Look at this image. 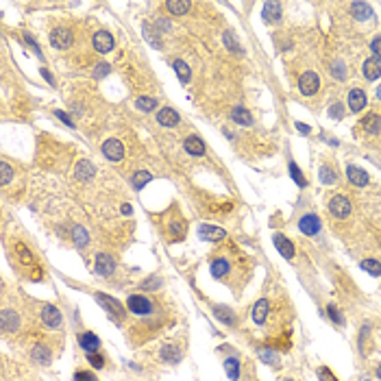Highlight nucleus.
Returning <instances> with one entry per match:
<instances>
[{
    "instance_id": "nucleus-1",
    "label": "nucleus",
    "mask_w": 381,
    "mask_h": 381,
    "mask_svg": "<svg viewBox=\"0 0 381 381\" xmlns=\"http://www.w3.org/2000/svg\"><path fill=\"white\" fill-rule=\"evenodd\" d=\"M126 307L131 314L139 316V318H148L155 314V303L151 299H146L144 294H131L126 299Z\"/></svg>"
},
{
    "instance_id": "nucleus-2",
    "label": "nucleus",
    "mask_w": 381,
    "mask_h": 381,
    "mask_svg": "<svg viewBox=\"0 0 381 381\" xmlns=\"http://www.w3.org/2000/svg\"><path fill=\"white\" fill-rule=\"evenodd\" d=\"M94 296H96V301L103 305V310L107 312V316H109L111 320H116V322H122L124 320V316H126L124 305L120 303L118 299H114V296H109V294H100V292H96Z\"/></svg>"
},
{
    "instance_id": "nucleus-3",
    "label": "nucleus",
    "mask_w": 381,
    "mask_h": 381,
    "mask_svg": "<svg viewBox=\"0 0 381 381\" xmlns=\"http://www.w3.org/2000/svg\"><path fill=\"white\" fill-rule=\"evenodd\" d=\"M318 87H320V79L316 72H305L299 79V89L303 96H314L318 92Z\"/></svg>"
},
{
    "instance_id": "nucleus-4",
    "label": "nucleus",
    "mask_w": 381,
    "mask_h": 381,
    "mask_svg": "<svg viewBox=\"0 0 381 381\" xmlns=\"http://www.w3.org/2000/svg\"><path fill=\"white\" fill-rule=\"evenodd\" d=\"M299 229H301V233L305 235H318L320 233V218L316 216V213H305V216L299 220Z\"/></svg>"
},
{
    "instance_id": "nucleus-5",
    "label": "nucleus",
    "mask_w": 381,
    "mask_h": 381,
    "mask_svg": "<svg viewBox=\"0 0 381 381\" xmlns=\"http://www.w3.org/2000/svg\"><path fill=\"white\" fill-rule=\"evenodd\" d=\"M42 322L48 329H59L61 322H63L61 312L55 307V305H44V307H42Z\"/></svg>"
},
{
    "instance_id": "nucleus-6",
    "label": "nucleus",
    "mask_w": 381,
    "mask_h": 381,
    "mask_svg": "<svg viewBox=\"0 0 381 381\" xmlns=\"http://www.w3.org/2000/svg\"><path fill=\"white\" fill-rule=\"evenodd\" d=\"M329 211L336 218H347L351 213V201L347 196H342V194H338V196H333L329 201Z\"/></svg>"
},
{
    "instance_id": "nucleus-7",
    "label": "nucleus",
    "mask_w": 381,
    "mask_h": 381,
    "mask_svg": "<svg viewBox=\"0 0 381 381\" xmlns=\"http://www.w3.org/2000/svg\"><path fill=\"white\" fill-rule=\"evenodd\" d=\"M94 270H96V275H100V277H111V275L116 273V259L111 257V255L100 253V255L96 257Z\"/></svg>"
},
{
    "instance_id": "nucleus-8",
    "label": "nucleus",
    "mask_w": 381,
    "mask_h": 381,
    "mask_svg": "<svg viewBox=\"0 0 381 381\" xmlns=\"http://www.w3.org/2000/svg\"><path fill=\"white\" fill-rule=\"evenodd\" d=\"M92 44H94V50L100 52V55H107V52L114 50V37H111V33H107V31L94 33V40H92Z\"/></svg>"
},
{
    "instance_id": "nucleus-9",
    "label": "nucleus",
    "mask_w": 381,
    "mask_h": 381,
    "mask_svg": "<svg viewBox=\"0 0 381 381\" xmlns=\"http://www.w3.org/2000/svg\"><path fill=\"white\" fill-rule=\"evenodd\" d=\"M103 155L107 157L109 161H120L124 157V146L120 144V139H107V142L103 144Z\"/></svg>"
},
{
    "instance_id": "nucleus-10",
    "label": "nucleus",
    "mask_w": 381,
    "mask_h": 381,
    "mask_svg": "<svg viewBox=\"0 0 381 381\" xmlns=\"http://www.w3.org/2000/svg\"><path fill=\"white\" fill-rule=\"evenodd\" d=\"M72 44V33L68 29H55L50 33V46L57 50H66Z\"/></svg>"
},
{
    "instance_id": "nucleus-11",
    "label": "nucleus",
    "mask_w": 381,
    "mask_h": 381,
    "mask_svg": "<svg viewBox=\"0 0 381 381\" xmlns=\"http://www.w3.org/2000/svg\"><path fill=\"white\" fill-rule=\"evenodd\" d=\"M0 324H3L5 333L17 331L20 329V316H17V312H13V310H3V314H0Z\"/></svg>"
},
{
    "instance_id": "nucleus-12",
    "label": "nucleus",
    "mask_w": 381,
    "mask_h": 381,
    "mask_svg": "<svg viewBox=\"0 0 381 381\" xmlns=\"http://www.w3.org/2000/svg\"><path fill=\"white\" fill-rule=\"evenodd\" d=\"M159 359L164 361V364H179V361L183 359V351L176 344H166L159 351Z\"/></svg>"
},
{
    "instance_id": "nucleus-13",
    "label": "nucleus",
    "mask_w": 381,
    "mask_h": 381,
    "mask_svg": "<svg viewBox=\"0 0 381 381\" xmlns=\"http://www.w3.org/2000/svg\"><path fill=\"white\" fill-rule=\"evenodd\" d=\"M31 359L35 361V364H40V366H48L52 361L50 347L48 344H35L33 351H31Z\"/></svg>"
},
{
    "instance_id": "nucleus-14",
    "label": "nucleus",
    "mask_w": 381,
    "mask_h": 381,
    "mask_svg": "<svg viewBox=\"0 0 381 381\" xmlns=\"http://www.w3.org/2000/svg\"><path fill=\"white\" fill-rule=\"evenodd\" d=\"M198 238L201 240H207V242H220V240H225L227 233L218 227H211V225H201L198 227Z\"/></svg>"
},
{
    "instance_id": "nucleus-15",
    "label": "nucleus",
    "mask_w": 381,
    "mask_h": 381,
    "mask_svg": "<svg viewBox=\"0 0 381 381\" xmlns=\"http://www.w3.org/2000/svg\"><path fill=\"white\" fill-rule=\"evenodd\" d=\"M368 105V98H366V92L364 89H351L349 92V109L351 111H355V114H357V111H361V109H364Z\"/></svg>"
},
{
    "instance_id": "nucleus-16",
    "label": "nucleus",
    "mask_w": 381,
    "mask_h": 381,
    "mask_svg": "<svg viewBox=\"0 0 381 381\" xmlns=\"http://www.w3.org/2000/svg\"><path fill=\"white\" fill-rule=\"evenodd\" d=\"M361 74H364V79H368V81H377L381 77V61L377 57L366 59L364 66H361Z\"/></svg>"
},
{
    "instance_id": "nucleus-17",
    "label": "nucleus",
    "mask_w": 381,
    "mask_h": 381,
    "mask_svg": "<svg viewBox=\"0 0 381 381\" xmlns=\"http://www.w3.org/2000/svg\"><path fill=\"white\" fill-rule=\"evenodd\" d=\"M157 122L161 126H176L181 122V116L176 114L172 107H164V109H159V114H157Z\"/></svg>"
},
{
    "instance_id": "nucleus-18",
    "label": "nucleus",
    "mask_w": 381,
    "mask_h": 381,
    "mask_svg": "<svg viewBox=\"0 0 381 381\" xmlns=\"http://www.w3.org/2000/svg\"><path fill=\"white\" fill-rule=\"evenodd\" d=\"M273 242H275L277 250H279V253H281L285 259H294V244H292L283 233H275Z\"/></svg>"
},
{
    "instance_id": "nucleus-19",
    "label": "nucleus",
    "mask_w": 381,
    "mask_h": 381,
    "mask_svg": "<svg viewBox=\"0 0 381 381\" xmlns=\"http://www.w3.org/2000/svg\"><path fill=\"white\" fill-rule=\"evenodd\" d=\"M183 148H185V153H190L192 157H203V155H205V144H203V139L196 137V135L185 137Z\"/></svg>"
},
{
    "instance_id": "nucleus-20",
    "label": "nucleus",
    "mask_w": 381,
    "mask_h": 381,
    "mask_svg": "<svg viewBox=\"0 0 381 381\" xmlns=\"http://www.w3.org/2000/svg\"><path fill=\"white\" fill-rule=\"evenodd\" d=\"M79 344H81V349L85 351V353H98L100 340L92 331H85V333H81V336H79Z\"/></svg>"
},
{
    "instance_id": "nucleus-21",
    "label": "nucleus",
    "mask_w": 381,
    "mask_h": 381,
    "mask_svg": "<svg viewBox=\"0 0 381 381\" xmlns=\"http://www.w3.org/2000/svg\"><path fill=\"white\" fill-rule=\"evenodd\" d=\"M347 176L353 185H359V188H364L368 183V172L364 168H359V166H347Z\"/></svg>"
},
{
    "instance_id": "nucleus-22",
    "label": "nucleus",
    "mask_w": 381,
    "mask_h": 381,
    "mask_svg": "<svg viewBox=\"0 0 381 381\" xmlns=\"http://www.w3.org/2000/svg\"><path fill=\"white\" fill-rule=\"evenodd\" d=\"M231 120H233L235 124H240V126H250V124H253V116H250L248 109H244L242 105H238V107L231 109Z\"/></svg>"
},
{
    "instance_id": "nucleus-23",
    "label": "nucleus",
    "mask_w": 381,
    "mask_h": 381,
    "mask_svg": "<svg viewBox=\"0 0 381 381\" xmlns=\"http://www.w3.org/2000/svg\"><path fill=\"white\" fill-rule=\"evenodd\" d=\"M229 275V259L227 257H216L211 262V277L213 279H225Z\"/></svg>"
},
{
    "instance_id": "nucleus-24",
    "label": "nucleus",
    "mask_w": 381,
    "mask_h": 381,
    "mask_svg": "<svg viewBox=\"0 0 381 381\" xmlns=\"http://www.w3.org/2000/svg\"><path fill=\"white\" fill-rule=\"evenodd\" d=\"M268 312H270V303H268L266 299H259L255 303V307H253V320L257 324H264L266 318H268Z\"/></svg>"
},
{
    "instance_id": "nucleus-25",
    "label": "nucleus",
    "mask_w": 381,
    "mask_h": 381,
    "mask_svg": "<svg viewBox=\"0 0 381 381\" xmlns=\"http://www.w3.org/2000/svg\"><path fill=\"white\" fill-rule=\"evenodd\" d=\"M262 15H264L266 22H279L281 20V5L279 3H266Z\"/></svg>"
},
{
    "instance_id": "nucleus-26",
    "label": "nucleus",
    "mask_w": 381,
    "mask_h": 381,
    "mask_svg": "<svg viewBox=\"0 0 381 381\" xmlns=\"http://www.w3.org/2000/svg\"><path fill=\"white\" fill-rule=\"evenodd\" d=\"M361 126H364V131L370 133V135H377L381 131V118L377 114H368L364 120H361Z\"/></svg>"
},
{
    "instance_id": "nucleus-27",
    "label": "nucleus",
    "mask_w": 381,
    "mask_h": 381,
    "mask_svg": "<svg viewBox=\"0 0 381 381\" xmlns=\"http://www.w3.org/2000/svg\"><path fill=\"white\" fill-rule=\"evenodd\" d=\"M94 166H92L89 161H79L77 164V168H74V174H77V179L79 181H89L92 176H94Z\"/></svg>"
},
{
    "instance_id": "nucleus-28",
    "label": "nucleus",
    "mask_w": 381,
    "mask_h": 381,
    "mask_svg": "<svg viewBox=\"0 0 381 381\" xmlns=\"http://www.w3.org/2000/svg\"><path fill=\"white\" fill-rule=\"evenodd\" d=\"M222 42H225V48L231 50L233 55H244V48L238 44L235 33H233V31H225V35H222Z\"/></svg>"
},
{
    "instance_id": "nucleus-29",
    "label": "nucleus",
    "mask_w": 381,
    "mask_h": 381,
    "mask_svg": "<svg viewBox=\"0 0 381 381\" xmlns=\"http://www.w3.org/2000/svg\"><path fill=\"white\" fill-rule=\"evenodd\" d=\"M351 11L357 20H370L373 17V9H370L368 3H353L351 5Z\"/></svg>"
},
{
    "instance_id": "nucleus-30",
    "label": "nucleus",
    "mask_w": 381,
    "mask_h": 381,
    "mask_svg": "<svg viewBox=\"0 0 381 381\" xmlns=\"http://www.w3.org/2000/svg\"><path fill=\"white\" fill-rule=\"evenodd\" d=\"M72 240H74V244H77V248H85L89 244V233L85 231V227H81L77 225L72 229Z\"/></svg>"
},
{
    "instance_id": "nucleus-31",
    "label": "nucleus",
    "mask_w": 381,
    "mask_h": 381,
    "mask_svg": "<svg viewBox=\"0 0 381 381\" xmlns=\"http://www.w3.org/2000/svg\"><path fill=\"white\" fill-rule=\"evenodd\" d=\"M166 7H168V11L172 13V15H185L190 11V3L188 0H168V3H166Z\"/></svg>"
},
{
    "instance_id": "nucleus-32",
    "label": "nucleus",
    "mask_w": 381,
    "mask_h": 381,
    "mask_svg": "<svg viewBox=\"0 0 381 381\" xmlns=\"http://www.w3.org/2000/svg\"><path fill=\"white\" fill-rule=\"evenodd\" d=\"M225 373H227V377L231 379V381H238L240 379V359L238 357H227L225 359Z\"/></svg>"
},
{
    "instance_id": "nucleus-33",
    "label": "nucleus",
    "mask_w": 381,
    "mask_h": 381,
    "mask_svg": "<svg viewBox=\"0 0 381 381\" xmlns=\"http://www.w3.org/2000/svg\"><path fill=\"white\" fill-rule=\"evenodd\" d=\"M213 314H216V318L225 322L227 327H235V316L229 307H220V305H216V307H213Z\"/></svg>"
},
{
    "instance_id": "nucleus-34",
    "label": "nucleus",
    "mask_w": 381,
    "mask_h": 381,
    "mask_svg": "<svg viewBox=\"0 0 381 381\" xmlns=\"http://www.w3.org/2000/svg\"><path fill=\"white\" fill-rule=\"evenodd\" d=\"M153 181V174L148 172V170H139V172H135L133 174V179H131V185L135 190H142L146 183H151Z\"/></svg>"
},
{
    "instance_id": "nucleus-35",
    "label": "nucleus",
    "mask_w": 381,
    "mask_h": 381,
    "mask_svg": "<svg viewBox=\"0 0 381 381\" xmlns=\"http://www.w3.org/2000/svg\"><path fill=\"white\" fill-rule=\"evenodd\" d=\"M174 72H176V77H179L181 83H190V77H192V72H190V66L185 61L181 59H176L174 61Z\"/></svg>"
},
{
    "instance_id": "nucleus-36",
    "label": "nucleus",
    "mask_w": 381,
    "mask_h": 381,
    "mask_svg": "<svg viewBox=\"0 0 381 381\" xmlns=\"http://www.w3.org/2000/svg\"><path fill=\"white\" fill-rule=\"evenodd\" d=\"M142 31H144V37H146L148 44L155 46V48H161V42H159V35H157V29L153 31V26L148 24V22H144L142 24Z\"/></svg>"
},
{
    "instance_id": "nucleus-37",
    "label": "nucleus",
    "mask_w": 381,
    "mask_h": 381,
    "mask_svg": "<svg viewBox=\"0 0 381 381\" xmlns=\"http://www.w3.org/2000/svg\"><path fill=\"white\" fill-rule=\"evenodd\" d=\"M259 359H262L264 364H268V366H279V355H277V351H273L270 347H264L262 351H259Z\"/></svg>"
},
{
    "instance_id": "nucleus-38",
    "label": "nucleus",
    "mask_w": 381,
    "mask_h": 381,
    "mask_svg": "<svg viewBox=\"0 0 381 381\" xmlns=\"http://www.w3.org/2000/svg\"><path fill=\"white\" fill-rule=\"evenodd\" d=\"M168 231H170V238L174 240V242H179V240H183V235H185V225H183V220H181V218H176L174 222H170Z\"/></svg>"
},
{
    "instance_id": "nucleus-39",
    "label": "nucleus",
    "mask_w": 381,
    "mask_h": 381,
    "mask_svg": "<svg viewBox=\"0 0 381 381\" xmlns=\"http://www.w3.org/2000/svg\"><path fill=\"white\" fill-rule=\"evenodd\" d=\"M361 270H366L370 277H381V264L377 259H364V262L359 264Z\"/></svg>"
},
{
    "instance_id": "nucleus-40",
    "label": "nucleus",
    "mask_w": 381,
    "mask_h": 381,
    "mask_svg": "<svg viewBox=\"0 0 381 381\" xmlns=\"http://www.w3.org/2000/svg\"><path fill=\"white\" fill-rule=\"evenodd\" d=\"M15 253H17V257H20L22 264H26V266H33V264H35L33 253H31V250L26 248L24 244H15Z\"/></svg>"
},
{
    "instance_id": "nucleus-41",
    "label": "nucleus",
    "mask_w": 381,
    "mask_h": 381,
    "mask_svg": "<svg viewBox=\"0 0 381 381\" xmlns=\"http://www.w3.org/2000/svg\"><path fill=\"white\" fill-rule=\"evenodd\" d=\"M135 107L139 109V111H155V107H157V100L155 98H148V96H139L137 100H135Z\"/></svg>"
},
{
    "instance_id": "nucleus-42",
    "label": "nucleus",
    "mask_w": 381,
    "mask_h": 381,
    "mask_svg": "<svg viewBox=\"0 0 381 381\" xmlns=\"http://www.w3.org/2000/svg\"><path fill=\"white\" fill-rule=\"evenodd\" d=\"M290 176L296 181V185H299V188H305V185H307V179H305V176L301 174V168H299V166H296L294 161H290Z\"/></svg>"
},
{
    "instance_id": "nucleus-43",
    "label": "nucleus",
    "mask_w": 381,
    "mask_h": 381,
    "mask_svg": "<svg viewBox=\"0 0 381 381\" xmlns=\"http://www.w3.org/2000/svg\"><path fill=\"white\" fill-rule=\"evenodd\" d=\"M329 70H331V74H333V77H336L338 81H344L347 74H349V72H347V66H344L342 61H333Z\"/></svg>"
},
{
    "instance_id": "nucleus-44",
    "label": "nucleus",
    "mask_w": 381,
    "mask_h": 381,
    "mask_svg": "<svg viewBox=\"0 0 381 381\" xmlns=\"http://www.w3.org/2000/svg\"><path fill=\"white\" fill-rule=\"evenodd\" d=\"M336 172H333L331 168H327V166H322L320 168V181L324 183V185H331V183H336Z\"/></svg>"
},
{
    "instance_id": "nucleus-45",
    "label": "nucleus",
    "mask_w": 381,
    "mask_h": 381,
    "mask_svg": "<svg viewBox=\"0 0 381 381\" xmlns=\"http://www.w3.org/2000/svg\"><path fill=\"white\" fill-rule=\"evenodd\" d=\"M327 314H329V318L336 322V324H344V316L340 314V310L336 307V305H329V307H327Z\"/></svg>"
},
{
    "instance_id": "nucleus-46",
    "label": "nucleus",
    "mask_w": 381,
    "mask_h": 381,
    "mask_svg": "<svg viewBox=\"0 0 381 381\" xmlns=\"http://www.w3.org/2000/svg\"><path fill=\"white\" fill-rule=\"evenodd\" d=\"M342 116H344V107H342V103H333V105L329 107V118L342 120Z\"/></svg>"
},
{
    "instance_id": "nucleus-47",
    "label": "nucleus",
    "mask_w": 381,
    "mask_h": 381,
    "mask_svg": "<svg viewBox=\"0 0 381 381\" xmlns=\"http://www.w3.org/2000/svg\"><path fill=\"white\" fill-rule=\"evenodd\" d=\"M87 361L94 368H103L105 366V357L103 355H98V353H87Z\"/></svg>"
},
{
    "instance_id": "nucleus-48",
    "label": "nucleus",
    "mask_w": 381,
    "mask_h": 381,
    "mask_svg": "<svg viewBox=\"0 0 381 381\" xmlns=\"http://www.w3.org/2000/svg\"><path fill=\"white\" fill-rule=\"evenodd\" d=\"M0 170H3V185H7L9 181L13 179V168L9 166L7 161H3V166H0Z\"/></svg>"
},
{
    "instance_id": "nucleus-49",
    "label": "nucleus",
    "mask_w": 381,
    "mask_h": 381,
    "mask_svg": "<svg viewBox=\"0 0 381 381\" xmlns=\"http://www.w3.org/2000/svg\"><path fill=\"white\" fill-rule=\"evenodd\" d=\"M74 381H98V379L89 370H79V373H74Z\"/></svg>"
},
{
    "instance_id": "nucleus-50",
    "label": "nucleus",
    "mask_w": 381,
    "mask_h": 381,
    "mask_svg": "<svg viewBox=\"0 0 381 381\" xmlns=\"http://www.w3.org/2000/svg\"><path fill=\"white\" fill-rule=\"evenodd\" d=\"M24 42L31 46V48H33V52L37 55V57H40V59H44V55H42V50H40V46H37V42L33 40V37H31L29 33H24Z\"/></svg>"
},
{
    "instance_id": "nucleus-51",
    "label": "nucleus",
    "mask_w": 381,
    "mask_h": 381,
    "mask_svg": "<svg viewBox=\"0 0 381 381\" xmlns=\"http://www.w3.org/2000/svg\"><path fill=\"white\" fill-rule=\"evenodd\" d=\"M161 285V279L159 277H151V279H146V281L142 283L144 290H155V287H159Z\"/></svg>"
},
{
    "instance_id": "nucleus-52",
    "label": "nucleus",
    "mask_w": 381,
    "mask_h": 381,
    "mask_svg": "<svg viewBox=\"0 0 381 381\" xmlns=\"http://www.w3.org/2000/svg\"><path fill=\"white\" fill-rule=\"evenodd\" d=\"M318 377H320V381H338V379H336V375H333L329 368H324V366H322V368H318Z\"/></svg>"
},
{
    "instance_id": "nucleus-53",
    "label": "nucleus",
    "mask_w": 381,
    "mask_h": 381,
    "mask_svg": "<svg viewBox=\"0 0 381 381\" xmlns=\"http://www.w3.org/2000/svg\"><path fill=\"white\" fill-rule=\"evenodd\" d=\"M109 66H107V63H98V66H96V70H94V77L96 79H103V77H107V74H109Z\"/></svg>"
},
{
    "instance_id": "nucleus-54",
    "label": "nucleus",
    "mask_w": 381,
    "mask_h": 381,
    "mask_svg": "<svg viewBox=\"0 0 381 381\" xmlns=\"http://www.w3.org/2000/svg\"><path fill=\"white\" fill-rule=\"evenodd\" d=\"M370 50L375 52L377 59H381V37H375V40L370 42Z\"/></svg>"
},
{
    "instance_id": "nucleus-55",
    "label": "nucleus",
    "mask_w": 381,
    "mask_h": 381,
    "mask_svg": "<svg viewBox=\"0 0 381 381\" xmlns=\"http://www.w3.org/2000/svg\"><path fill=\"white\" fill-rule=\"evenodd\" d=\"M55 116H57V118L61 120V122H66V124H68L70 129L74 126V122H72V120H70V116L66 114V111H61V109H57V111H55Z\"/></svg>"
},
{
    "instance_id": "nucleus-56",
    "label": "nucleus",
    "mask_w": 381,
    "mask_h": 381,
    "mask_svg": "<svg viewBox=\"0 0 381 381\" xmlns=\"http://www.w3.org/2000/svg\"><path fill=\"white\" fill-rule=\"evenodd\" d=\"M294 126H296V131L303 133V135H310V133H312V126L303 124V122H294Z\"/></svg>"
},
{
    "instance_id": "nucleus-57",
    "label": "nucleus",
    "mask_w": 381,
    "mask_h": 381,
    "mask_svg": "<svg viewBox=\"0 0 381 381\" xmlns=\"http://www.w3.org/2000/svg\"><path fill=\"white\" fill-rule=\"evenodd\" d=\"M368 331H370V324H361V329H359V344H364V338L368 336Z\"/></svg>"
},
{
    "instance_id": "nucleus-58",
    "label": "nucleus",
    "mask_w": 381,
    "mask_h": 381,
    "mask_svg": "<svg viewBox=\"0 0 381 381\" xmlns=\"http://www.w3.org/2000/svg\"><path fill=\"white\" fill-rule=\"evenodd\" d=\"M40 72H42V77L50 83V85H55V77H52V74H50L48 70H46V68H40Z\"/></svg>"
},
{
    "instance_id": "nucleus-59",
    "label": "nucleus",
    "mask_w": 381,
    "mask_h": 381,
    "mask_svg": "<svg viewBox=\"0 0 381 381\" xmlns=\"http://www.w3.org/2000/svg\"><path fill=\"white\" fill-rule=\"evenodd\" d=\"M122 213H126V216L131 213V205H129V203H124V205H122Z\"/></svg>"
},
{
    "instance_id": "nucleus-60",
    "label": "nucleus",
    "mask_w": 381,
    "mask_h": 381,
    "mask_svg": "<svg viewBox=\"0 0 381 381\" xmlns=\"http://www.w3.org/2000/svg\"><path fill=\"white\" fill-rule=\"evenodd\" d=\"M377 98H379V100H381V85H379V87H377Z\"/></svg>"
},
{
    "instance_id": "nucleus-61",
    "label": "nucleus",
    "mask_w": 381,
    "mask_h": 381,
    "mask_svg": "<svg viewBox=\"0 0 381 381\" xmlns=\"http://www.w3.org/2000/svg\"><path fill=\"white\" fill-rule=\"evenodd\" d=\"M377 377H379V379H381V364H379V366H377Z\"/></svg>"
},
{
    "instance_id": "nucleus-62",
    "label": "nucleus",
    "mask_w": 381,
    "mask_h": 381,
    "mask_svg": "<svg viewBox=\"0 0 381 381\" xmlns=\"http://www.w3.org/2000/svg\"><path fill=\"white\" fill-rule=\"evenodd\" d=\"M283 381H294V379H283Z\"/></svg>"
}]
</instances>
